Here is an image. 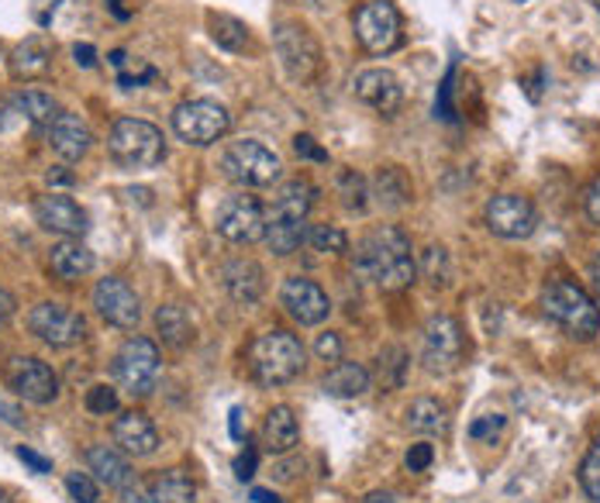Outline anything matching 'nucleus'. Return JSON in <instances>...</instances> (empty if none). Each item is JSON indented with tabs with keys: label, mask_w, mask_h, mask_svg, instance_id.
<instances>
[{
	"label": "nucleus",
	"mask_w": 600,
	"mask_h": 503,
	"mask_svg": "<svg viewBox=\"0 0 600 503\" xmlns=\"http://www.w3.org/2000/svg\"><path fill=\"white\" fill-rule=\"evenodd\" d=\"M228 431H231L234 441L246 438V431H242V407H231V414H228Z\"/></svg>",
	"instance_id": "50"
},
{
	"label": "nucleus",
	"mask_w": 600,
	"mask_h": 503,
	"mask_svg": "<svg viewBox=\"0 0 600 503\" xmlns=\"http://www.w3.org/2000/svg\"><path fill=\"white\" fill-rule=\"evenodd\" d=\"M14 108H18V114L29 121V124H35V128H52V121H56L59 114H63V108L56 103V97L52 94H45V90H39V87H29V90H21L18 97H14Z\"/></svg>",
	"instance_id": "30"
},
{
	"label": "nucleus",
	"mask_w": 600,
	"mask_h": 503,
	"mask_svg": "<svg viewBox=\"0 0 600 503\" xmlns=\"http://www.w3.org/2000/svg\"><path fill=\"white\" fill-rule=\"evenodd\" d=\"M356 270L377 283L386 294L411 286L417 276V262L411 252V238L397 225H380L359 242L356 252Z\"/></svg>",
	"instance_id": "1"
},
{
	"label": "nucleus",
	"mask_w": 600,
	"mask_h": 503,
	"mask_svg": "<svg viewBox=\"0 0 600 503\" xmlns=\"http://www.w3.org/2000/svg\"><path fill=\"white\" fill-rule=\"evenodd\" d=\"M73 56H76V63H80L84 69L97 66V52H94V45H76V48H73Z\"/></svg>",
	"instance_id": "49"
},
{
	"label": "nucleus",
	"mask_w": 600,
	"mask_h": 503,
	"mask_svg": "<svg viewBox=\"0 0 600 503\" xmlns=\"http://www.w3.org/2000/svg\"><path fill=\"white\" fill-rule=\"evenodd\" d=\"M407 425L417 435H446L449 431V407L438 404L435 396H417L407 407Z\"/></svg>",
	"instance_id": "31"
},
{
	"label": "nucleus",
	"mask_w": 600,
	"mask_h": 503,
	"mask_svg": "<svg viewBox=\"0 0 600 503\" xmlns=\"http://www.w3.org/2000/svg\"><path fill=\"white\" fill-rule=\"evenodd\" d=\"M508 425V417L504 414H483L477 417L473 425H469V438H477V441H493Z\"/></svg>",
	"instance_id": "40"
},
{
	"label": "nucleus",
	"mask_w": 600,
	"mask_h": 503,
	"mask_svg": "<svg viewBox=\"0 0 600 503\" xmlns=\"http://www.w3.org/2000/svg\"><path fill=\"white\" fill-rule=\"evenodd\" d=\"M87 466L97 480L111 490H132V483H135V472H132V466H128V459L121 456V448H111V445L87 448Z\"/></svg>",
	"instance_id": "22"
},
{
	"label": "nucleus",
	"mask_w": 600,
	"mask_h": 503,
	"mask_svg": "<svg viewBox=\"0 0 600 503\" xmlns=\"http://www.w3.org/2000/svg\"><path fill=\"white\" fill-rule=\"evenodd\" d=\"M124 503H155L152 496L139 493V490H124Z\"/></svg>",
	"instance_id": "55"
},
{
	"label": "nucleus",
	"mask_w": 600,
	"mask_h": 503,
	"mask_svg": "<svg viewBox=\"0 0 600 503\" xmlns=\"http://www.w3.org/2000/svg\"><path fill=\"white\" fill-rule=\"evenodd\" d=\"M294 152L301 158H310V163H328V152L315 142V135H297L294 139Z\"/></svg>",
	"instance_id": "44"
},
{
	"label": "nucleus",
	"mask_w": 600,
	"mask_h": 503,
	"mask_svg": "<svg viewBox=\"0 0 600 503\" xmlns=\"http://www.w3.org/2000/svg\"><path fill=\"white\" fill-rule=\"evenodd\" d=\"M66 493H69L73 503H97L100 500L97 480L90 472H69L66 475Z\"/></svg>",
	"instance_id": "39"
},
{
	"label": "nucleus",
	"mask_w": 600,
	"mask_h": 503,
	"mask_svg": "<svg viewBox=\"0 0 600 503\" xmlns=\"http://www.w3.org/2000/svg\"><path fill=\"white\" fill-rule=\"evenodd\" d=\"M356 97L373 108L377 114H397L401 103H404V87L401 79L383 69V66H373V69H362L356 73V84H352Z\"/></svg>",
	"instance_id": "17"
},
{
	"label": "nucleus",
	"mask_w": 600,
	"mask_h": 503,
	"mask_svg": "<svg viewBox=\"0 0 600 503\" xmlns=\"http://www.w3.org/2000/svg\"><path fill=\"white\" fill-rule=\"evenodd\" d=\"M114 445L124 456L145 459L160 448V431H155V425L142 411H128L114 420Z\"/></svg>",
	"instance_id": "21"
},
{
	"label": "nucleus",
	"mask_w": 600,
	"mask_h": 503,
	"mask_svg": "<svg viewBox=\"0 0 600 503\" xmlns=\"http://www.w3.org/2000/svg\"><path fill=\"white\" fill-rule=\"evenodd\" d=\"M404 462H407L411 472H425V469L435 462V448H432L428 441H417V445L407 448V459H404Z\"/></svg>",
	"instance_id": "43"
},
{
	"label": "nucleus",
	"mask_w": 600,
	"mask_h": 503,
	"mask_svg": "<svg viewBox=\"0 0 600 503\" xmlns=\"http://www.w3.org/2000/svg\"><path fill=\"white\" fill-rule=\"evenodd\" d=\"M207 29H211V39L218 48L225 52H242L249 45V29L246 21L231 18V14H207Z\"/></svg>",
	"instance_id": "34"
},
{
	"label": "nucleus",
	"mask_w": 600,
	"mask_h": 503,
	"mask_svg": "<svg viewBox=\"0 0 600 503\" xmlns=\"http://www.w3.org/2000/svg\"><path fill=\"white\" fill-rule=\"evenodd\" d=\"M87 411L90 414H114L118 411V393L111 386H90L87 390Z\"/></svg>",
	"instance_id": "41"
},
{
	"label": "nucleus",
	"mask_w": 600,
	"mask_h": 503,
	"mask_svg": "<svg viewBox=\"0 0 600 503\" xmlns=\"http://www.w3.org/2000/svg\"><path fill=\"white\" fill-rule=\"evenodd\" d=\"M149 496L155 503H197V486L184 469H166L149 483Z\"/></svg>",
	"instance_id": "32"
},
{
	"label": "nucleus",
	"mask_w": 600,
	"mask_h": 503,
	"mask_svg": "<svg viewBox=\"0 0 600 503\" xmlns=\"http://www.w3.org/2000/svg\"><path fill=\"white\" fill-rule=\"evenodd\" d=\"M517 4H525V0H517Z\"/></svg>",
	"instance_id": "59"
},
{
	"label": "nucleus",
	"mask_w": 600,
	"mask_h": 503,
	"mask_svg": "<svg viewBox=\"0 0 600 503\" xmlns=\"http://www.w3.org/2000/svg\"><path fill=\"white\" fill-rule=\"evenodd\" d=\"M580 490L587 493V500L600 503V435L590 445V452H587V459L580 466Z\"/></svg>",
	"instance_id": "37"
},
{
	"label": "nucleus",
	"mask_w": 600,
	"mask_h": 503,
	"mask_svg": "<svg viewBox=\"0 0 600 503\" xmlns=\"http://www.w3.org/2000/svg\"><path fill=\"white\" fill-rule=\"evenodd\" d=\"M583 207H587V218L593 225H600V176L587 187V197H583Z\"/></svg>",
	"instance_id": "46"
},
{
	"label": "nucleus",
	"mask_w": 600,
	"mask_h": 503,
	"mask_svg": "<svg viewBox=\"0 0 600 503\" xmlns=\"http://www.w3.org/2000/svg\"><path fill=\"white\" fill-rule=\"evenodd\" d=\"M14 456L29 466L32 472H39V475H45V472H52V459H45V456H39L35 448H29V445H18L14 448Z\"/></svg>",
	"instance_id": "45"
},
{
	"label": "nucleus",
	"mask_w": 600,
	"mask_h": 503,
	"mask_svg": "<svg viewBox=\"0 0 600 503\" xmlns=\"http://www.w3.org/2000/svg\"><path fill=\"white\" fill-rule=\"evenodd\" d=\"M249 369L255 383L263 386H283L294 383L304 373V346L291 331H266L252 341L249 349Z\"/></svg>",
	"instance_id": "2"
},
{
	"label": "nucleus",
	"mask_w": 600,
	"mask_h": 503,
	"mask_svg": "<svg viewBox=\"0 0 600 503\" xmlns=\"http://www.w3.org/2000/svg\"><path fill=\"white\" fill-rule=\"evenodd\" d=\"M252 500H255V503H280V496L270 493V490H252Z\"/></svg>",
	"instance_id": "54"
},
{
	"label": "nucleus",
	"mask_w": 600,
	"mask_h": 503,
	"mask_svg": "<svg viewBox=\"0 0 600 503\" xmlns=\"http://www.w3.org/2000/svg\"><path fill=\"white\" fill-rule=\"evenodd\" d=\"M234 475H239L242 483L252 480V475H255V448H246V452L234 459Z\"/></svg>",
	"instance_id": "47"
},
{
	"label": "nucleus",
	"mask_w": 600,
	"mask_h": 503,
	"mask_svg": "<svg viewBox=\"0 0 600 503\" xmlns=\"http://www.w3.org/2000/svg\"><path fill=\"white\" fill-rule=\"evenodd\" d=\"M48 183H73L69 173H48Z\"/></svg>",
	"instance_id": "56"
},
{
	"label": "nucleus",
	"mask_w": 600,
	"mask_h": 503,
	"mask_svg": "<svg viewBox=\"0 0 600 503\" xmlns=\"http://www.w3.org/2000/svg\"><path fill=\"white\" fill-rule=\"evenodd\" d=\"M325 393L328 396H338V401H352V396H362L370 390V373H367V365H359V362H338L331 365L328 373H325Z\"/></svg>",
	"instance_id": "28"
},
{
	"label": "nucleus",
	"mask_w": 600,
	"mask_h": 503,
	"mask_svg": "<svg viewBox=\"0 0 600 503\" xmlns=\"http://www.w3.org/2000/svg\"><path fill=\"white\" fill-rule=\"evenodd\" d=\"M280 304L304 328L321 325L325 317L331 314L328 294H325V289L315 280H307V276H291V280H286L283 289H280Z\"/></svg>",
	"instance_id": "16"
},
{
	"label": "nucleus",
	"mask_w": 600,
	"mask_h": 503,
	"mask_svg": "<svg viewBox=\"0 0 600 503\" xmlns=\"http://www.w3.org/2000/svg\"><path fill=\"white\" fill-rule=\"evenodd\" d=\"M221 283L228 289V297L234 304H246V307L259 304V300H263V294H266V273H263V266H259L255 259H231V262H225Z\"/></svg>",
	"instance_id": "20"
},
{
	"label": "nucleus",
	"mask_w": 600,
	"mask_h": 503,
	"mask_svg": "<svg viewBox=\"0 0 600 503\" xmlns=\"http://www.w3.org/2000/svg\"><path fill=\"white\" fill-rule=\"evenodd\" d=\"M315 352H318V359H321V362H342V338H338L335 331L318 335Z\"/></svg>",
	"instance_id": "42"
},
{
	"label": "nucleus",
	"mask_w": 600,
	"mask_h": 503,
	"mask_svg": "<svg viewBox=\"0 0 600 503\" xmlns=\"http://www.w3.org/2000/svg\"><path fill=\"white\" fill-rule=\"evenodd\" d=\"M0 503H11V500H8V493H4V490H0Z\"/></svg>",
	"instance_id": "58"
},
{
	"label": "nucleus",
	"mask_w": 600,
	"mask_h": 503,
	"mask_svg": "<svg viewBox=\"0 0 600 503\" xmlns=\"http://www.w3.org/2000/svg\"><path fill=\"white\" fill-rule=\"evenodd\" d=\"M4 383L14 396L29 404H52L59 396V376L35 356H14L4 365Z\"/></svg>",
	"instance_id": "13"
},
{
	"label": "nucleus",
	"mask_w": 600,
	"mask_h": 503,
	"mask_svg": "<svg viewBox=\"0 0 600 503\" xmlns=\"http://www.w3.org/2000/svg\"><path fill=\"white\" fill-rule=\"evenodd\" d=\"M108 149L121 170H152L166 158L163 131L142 118H118L111 124Z\"/></svg>",
	"instance_id": "4"
},
{
	"label": "nucleus",
	"mask_w": 600,
	"mask_h": 503,
	"mask_svg": "<svg viewBox=\"0 0 600 503\" xmlns=\"http://www.w3.org/2000/svg\"><path fill=\"white\" fill-rule=\"evenodd\" d=\"M542 310L549 321H556L569 338L590 341L600 331V307L593 304V297L583 286L569 283V280H556L545 286L542 294Z\"/></svg>",
	"instance_id": "3"
},
{
	"label": "nucleus",
	"mask_w": 600,
	"mask_h": 503,
	"mask_svg": "<svg viewBox=\"0 0 600 503\" xmlns=\"http://www.w3.org/2000/svg\"><path fill=\"white\" fill-rule=\"evenodd\" d=\"M422 273H425V280L432 283V286H446L449 283V252L441 249V245H432L428 252H425V259H422Z\"/></svg>",
	"instance_id": "38"
},
{
	"label": "nucleus",
	"mask_w": 600,
	"mask_h": 503,
	"mask_svg": "<svg viewBox=\"0 0 600 503\" xmlns=\"http://www.w3.org/2000/svg\"><path fill=\"white\" fill-rule=\"evenodd\" d=\"M48 270L63 283H76L94 270V252L80 242V238H63V242L52 245V252H48Z\"/></svg>",
	"instance_id": "23"
},
{
	"label": "nucleus",
	"mask_w": 600,
	"mask_h": 503,
	"mask_svg": "<svg viewBox=\"0 0 600 503\" xmlns=\"http://www.w3.org/2000/svg\"><path fill=\"white\" fill-rule=\"evenodd\" d=\"M310 207H315V187L307 179H286L273 197L270 221H307Z\"/></svg>",
	"instance_id": "24"
},
{
	"label": "nucleus",
	"mask_w": 600,
	"mask_h": 503,
	"mask_svg": "<svg viewBox=\"0 0 600 503\" xmlns=\"http://www.w3.org/2000/svg\"><path fill=\"white\" fill-rule=\"evenodd\" d=\"M0 420H8L11 428H21V425H24L21 407H18V404H11V401H4V396H0Z\"/></svg>",
	"instance_id": "48"
},
{
	"label": "nucleus",
	"mask_w": 600,
	"mask_h": 503,
	"mask_svg": "<svg viewBox=\"0 0 600 503\" xmlns=\"http://www.w3.org/2000/svg\"><path fill=\"white\" fill-rule=\"evenodd\" d=\"M155 331H160V338L170 349H187L194 341V321H190L187 307L163 304L160 310H155Z\"/></svg>",
	"instance_id": "29"
},
{
	"label": "nucleus",
	"mask_w": 600,
	"mask_h": 503,
	"mask_svg": "<svg viewBox=\"0 0 600 503\" xmlns=\"http://www.w3.org/2000/svg\"><path fill=\"white\" fill-rule=\"evenodd\" d=\"M215 228L221 238L234 245H252V242H263L266 238V210L255 197L249 194H234L225 197L218 204V215H215Z\"/></svg>",
	"instance_id": "10"
},
{
	"label": "nucleus",
	"mask_w": 600,
	"mask_h": 503,
	"mask_svg": "<svg viewBox=\"0 0 600 503\" xmlns=\"http://www.w3.org/2000/svg\"><path fill=\"white\" fill-rule=\"evenodd\" d=\"M301 441V425H297V414L280 404L266 414L263 420V445L270 448L273 456H283V452H291V448Z\"/></svg>",
	"instance_id": "25"
},
{
	"label": "nucleus",
	"mask_w": 600,
	"mask_h": 503,
	"mask_svg": "<svg viewBox=\"0 0 600 503\" xmlns=\"http://www.w3.org/2000/svg\"><path fill=\"white\" fill-rule=\"evenodd\" d=\"M29 328H32L35 338H42L45 346H52V349L80 346V341L87 338V321H84V314H76L73 307L56 304V300H45V304L32 307V314H29Z\"/></svg>",
	"instance_id": "12"
},
{
	"label": "nucleus",
	"mask_w": 600,
	"mask_h": 503,
	"mask_svg": "<svg viewBox=\"0 0 600 503\" xmlns=\"http://www.w3.org/2000/svg\"><path fill=\"white\" fill-rule=\"evenodd\" d=\"M590 280H593V289H597V297H600V252L590 262Z\"/></svg>",
	"instance_id": "52"
},
{
	"label": "nucleus",
	"mask_w": 600,
	"mask_h": 503,
	"mask_svg": "<svg viewBox=\"0 0 600 503\" xmlns=\"http://www.w3.org/2000/svg\"><path fill=\"white\" fill-rule=\"evenodd\" d=\"M304 242L315 252H346L349 249V234L338 225H310Z\"/></svg>",
	"instance_id": "35"
},
{
	"label": "nucleus",
	"mask_w": 600,
	"mask_h": 503,
	"mask_svg": "<svg viewBox=\"0 0 600 503\" xmlns=\"http://www.w3.org/2000/svg\"><path fill=\"white\" fill-rule=\"evenodd\" d=\"M466 352V335L462 325L449 314H435L425 325V341H422V362L432 376H446L459 369Z\"/></svg>",
	"instance_id": "8"
},
{
	"label": "nucleus",
	"mask_w": 600,
	"mask_h": 503,
	"mask_svg": "<svg viewBox=\"0 0 600 503\" xmlns=\"http://www.w3.org/2000/svg\"><path fill=\"white\" fill-rule=\"evenodd\" d=\"M94 145V131L80 114L63 111L48 128V149L56 152L63 163H80Z\"/></svg>",
	"instance_id": "19"
},
{
	"label": "nucleus",
	"mask_w": 600,
	"mask_h": 503,
	"mask_svg": "<svg viewBox=\"0 0 600 503\" xmlns=\"http://www.w3.org/2000/svg\"><path fill=\"white\" fill-rule=\"evenodd\" d=\"M370 503H394V496H390V493H370Z\"/></svg>",
	"instance_id": "57"
},
{
	"label": "nucleus",
	"mask_w": 600,
	"mask_h": 503,
	"mask_svg": "<svg viewBox=\"0 0 600 503\" xmlns=\"http://www.w3.org/2000/svg\"><path fill=\"white\" fill-rule=\"evenodd\" d=\"M114 380L124 393H132V396H149L155 390V383H160V346H155L152 338H128L124 346L118 349L114 356Z\"/></svg>",
	"instance_id": "7"
},
{
	"label": "nucleus",
	"mask_w": 600,
	"mask_h": 503,
	"mask_svg": "<svg viewBox=\"0 0 600 503\" xmlns=\"http://www.w3.org/2000/svg\"><path fill=\"white\" fill-rule=\"evenodd\" d=\"M39 8H45L42 11V18H39V24H48V18H52V11H56V0H35Z\"/></svg>",
	"instance_id": "53"
},
{
	"label": "nucleus",
	"mask_w": 600,
	"mask_h": 503,
	"mask_svg": "<svg viewBox=\"0 0 600 503\" xmlns=\"http://www.w3.org/2000/svg\"><path fill=\"white\" fill-rule=\"evenodd\" d=\"M276 52H280V63L286 69V76L297 79V84H310L321 69V45L315 42L304 24L297 21H283L276 24Z\"/></svg>",
	"instance_id": "9"
},
{
	"label": "nucleus",
	"mask_w": 600,
	"mask_h": 503,
	"mask_svg": "<svg viewBox=\"0 0 600 503\" xmlns=\"http://www.w3.org/2000/svg\"><path fill=\"white\" fill-rule=\"evenodd\" d=\"M483 221L487 228L498 234V238H508V242H521V238H528L538 225V215H535V204L521 194H498L490 197L487 210H483Z\"/></svg>",
	"instance_id": "14"
},
{
	"label": "nucleus",
	"mask_w": 600,
	"mask_h": 503,
	"mask_svg": "<svg viewBox=\"0 0 600 503\" xmlns=\"http://www.w3.org/2000/svg\"><path fill=\"white\" fill-rule=\"evenodd\" d=\"M373 197L386 210H401L414 200V183L401 166H380L373 176Z\"/></svg>",
	"instance_id": "26"
},
{
	"label": "nucleus",
	"mask_w": 600,
	"mask_h": 503,
	"mask_svg": "<svg viewBox=\"0 0 600 503\" xmlns=\"http://www.w3.org/2000/svg\"><path fill=\"white\" fill-rule=\"evenodd\" d=\"M338 197H342V204L349 210H367V204H370L367 179H362L356 170H342L338 173Z\"/></svg>",
	"instance_id": "36"
},
{
	"label": "nucleus",
	"mask_w": 600,
	"mask_h": 503,
	"mask_svg": "<svg viewBox=\"0 0 600 503\" xmlns=\"http://www.w3.org/2000/svg\"><path fill=\"white\" fill-rule=\"evenodd\" d=\"M94 307L97 314L108 321L111 328H121V331H132L139 321H142V300L132 286L118 276H108L94 286Z\"/></svg>",
	"instance_id": "15"
},
{
	"label": "nucleus",
	"mask_w": 600,
	"mask_h": 503,
	"mask_svg": "<svg viewBox=\"0 0 600 503\" xmlns=\"http://www.w3.org/2000/svg\"><path fill=\"white\" fill-rule=\"evenodd\" d=\"M52 66V45L42 35L24 39L14 52H11V73L18 79H39L45 76Z\"/></svg>",
	"instance_id": "27"
},
{
	"label": "nucleus",
	"mask_w": 600,
	"mask_h": 503,
	"mask_svg": "<svg viewBox=\"0 0 600 503\" xmlns=\"http://www.w3.org/2000/svg\"><path fill=\"white\" fill-rule=\"evenodd\" d=\"M35 221L63 238H80L87 231V210L66 194H48L35 200Z\"/></svg>",
	"instance_id": "18"
},
{
	"label": "nucleus",
	"mask_w": 600,
	"mask_h": 503,
	"mask_svg": "<svg viewBox=\"0 0 600 503\" xmlns=\"http://www.w3.org/2000/svg\"><path fill=\"white\" fill-rule=\"evenodd\" d=\"M173 131L179 142L187 145H215L221 142L228 131H231V114L225 103L218 100H207V97H197V100H184L179 108L173 111Z\"/></svg>",
	"instance_id": "6"
},
{
	"label": "nucleus",
	"mask_w": 600,
	"mask_h": 503,
	"mask_svg": "<svg viewBox=\"0 0 600 503\" xmlns=\"http://www.w3.org/2000/svg\"><path fill=\"white\" fill-rule=\"evenodd\" d=\"M280 155L263 145L259 139H242V142H231L221 152V173L239 183V187H273L280 179Z\"/></svg>",
	"instance_id": "5"
},
{
	"label": "nucleus",
	"mask_w": 600,
	"mask_h": 503,
	"mask_svg": "<svg viewBox=\"0 0 600 503\" xmlns=\"http://www.w3.org/2000/svg\"><path fill=\"white\" fill-rule=\"evenodd\" d=\"M14 297L8 294V289H0V328H4L8 321H11V314H14Z\"/></svg>",
	"instance_id": "51"
},
{
	"label": "nucleus",
	"mask_w": 600,
	"mask_h": 503,
	"mask_svg": "<svg viewBox=\"0 0 600 503\" xmlns=\"http://www.w3.org/2000/svg\"><path fill=\"white\" fill-rule=\"evenodd\" d=\"M307 238V221H270L266 218V238L263 242L273 249V255H294Z\"/></svg>",
	"instance_id": "33"
},
{
	"label": "nucleus",
	"mask_w": 600,
	"mask_h": 503,
	"mask_svg": "<svg viewBox=\"0 0 600 503\" xmlns=\"http://www.w3.org/2000/svg\"><path fill=\"white\" fill-rule=\"evenodd\" d=\"M356 39L359 45L373 52V56H386L401 45V11L390 0H370L356 11Z\"/></svg>",
	"instance_id": "11"
}]
</instances>
